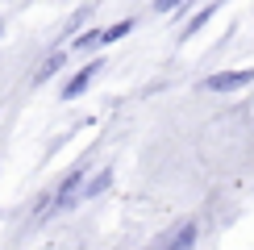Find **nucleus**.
I'll list each match as a JSON object with an SVG mask.
<instances>
[{
  "instance_id": "1",
  "label": "nucleus",
  "mask_w": 254,
  "mask_h": 250,
  "mask_svg": "<svg viewBox=\"0 0 254 250\" xmlns=\"http://www.w3.org/2000/svg\"><path fill=\"white\" fill-rule=\"evenodd\" d=\"M79 192H83V167H75V171L59 184V192L46 200V208H42V213H67V208L79 200Z\"/></svg>"
},
{
  "instance_id": "2",
  "label": "nucleus",
  "mask_w": 254,
  "mask_h": 250,
  "mask_svg": "<svg viewBox=\"0 0 254 250\" xmlns=\"http://www.w3.org/2000/svg\"><path fill=\"white\" fill-rule=\"evenodd\" d=\"M254 79V71H221V75H208L204 88L208 92H234V88H246Z\"/></svg>"
},
{
  "instance_id": "3",
  "label": "nucleus",
  "mask_w": 254,
  "mask_h": 250,
  "mask_svg": "<svg viewBox=\"0 0 254 250\" xmlns=\"http://www.w3.org/2000/svg\"><path fill=\"white\" fill-rule=\"evenodd\" d=\"M96 75H100V62H88L83 71H75V79H67V88H63V96H67V100H75V96H79V92L88 88V83L96 79Z\"/></svg>"
},
{
  "instance_id": "4",
  "label": "nucleus",
  "mask_w": 254,
  "mask_h": 250,
  "mask_svg": "<svg viewBox=\"0 0 254 250\" xmlns=\"http://www.w3.org/2000/svg\"><path fill=\"white\" fill-rule=\"evenodd\" d=\"M196 234H200V225L196 221H184V225H179V234H171L167 250H192L196 246Z\"/></svg>"
},
{
  "instance_id": "5",
  "label": "nucleus",
  "mask_w": 254,
  "mask_h": 250,
  "mask_svg": "<svg viewBox=\"0 0 254 250\" xmlns=\"http://www.w3.org/2000/svg\"><path fill=\"white\" fill-rule=\"evenodd\" d=\"M109 180H113V171H109V167H104V171H96V180H92V184H83L79 200H88V196H100L104 188H109Z\"/></svg>"
},
{
  "instance_id": "6",
  "label": "nucleus",
  "mask_w": 254,
  "mask_h": 250,
  "mask_svg": "<svg viewBox=\"0 0 254 250\" xmlns=\"http://www.w3.org/2000/svg\"><path fill=\"white\" fill-rule=\"evenodd\" d=\"M63 59H67V55H63V50H55V55H50L46 62H42V67H38V83H42V79H50V75H55V71L63 67Z\"/></svg>"
},
{
  "instance_id": "7",
  "label": "nucleus",
  "mask_w": 254,
  "mask_h": 250,
  "mask_svg": "<svg viewBox=\"0 0 254 250\" xmlns=\"http://www.w3.org/2000/svg\"><path fill=\"white\" fill-rule=\"evenodd\" d=\"M129 21H117V25H113V29H100V46H109V42H117V38H125V34H129Z\"/></svg>"
},
{
  "instance_id": "8",
  "label": "nucleus",
  "mask_w": 254,
  "mask_h": 250,
  "mask_svg": "<svg viewBox=\"0 0 254 250\" xmlns=\"http://www.w3.org/2000/svg\"><path fill=\"white\" fill-rule=\"evenodd\" d=\"M100 46V29H92V34H79L75 38V50H96Z\"/></svg>"
},
{
  "instance_id": "9",
  "label": "nucleus",
  "mask_w": 254,
  "mask_h": 250,
  "mask_svg": "<svg viewBox=\"0 0 254 250\" xmlns=\"http://www.w3.org/2000/svg\"><path fill=\"white\" fill-rule=\"evenodd\" d=\"M213 8H217V4H208V8H204V13H196L192 21H188V29H184V34H196V29H200V25H204V21H208V17H213Z\"/></svg>"
},
{
  "instance_id": "10",
  "label": "nucleus",
  "mask_w": 254,
  "mask_h": 250,
  "mask_svg": "<svg viewBox=\"0 0 254 250\" xmlns=\"http://www.w3.org/2000/svg\"><path fill=\"white\" fill-rule=\"evenodd\" d=\"M179 4H184V0H154L158 13H171V8H179Z\"/></svg>"
},
{
  "instance_id": "11",
  "label": "nucleus",
  "mask_w": 254,
  "mask_h": 250,
  "mask_svg": "<svg viewBox=\"0 0 254 250\" xmlns=\"http://www.w3.org/2000/svg\"><path fill=\"white\" fill-rule=\"evenodd\" d=\"M0 29H4V21H0Z\"/></svg>"
}]
</instances>
